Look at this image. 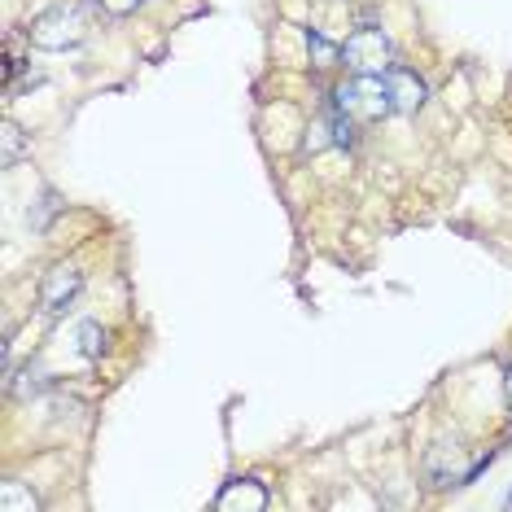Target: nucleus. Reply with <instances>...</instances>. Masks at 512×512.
Wrapping results in <instances>:
<instances>
[{
    "label": "nucleus",
    "instance_id": "nucleus-10",
    "mask_svg": "<svg viewBox=\"0 0 512 512\" xmlns=\"http://www.w3.org/2000/svg\"><path fill=\"white\" fill-rule=\"evenodd\" d=\"M307 53H311V62H316V66H333L337 57H342V49L324 40L320 31H307Z\"/></svg>",
    "mask_w": 512,
    "mask_h": 512
},
{
    "label": "nucleus",
    "instance_id": "nucleus-11",
    "mask_svg": "<svg viewBox=\"0 0 512 512\" xmlns=\"http://www.w3.org/2000/svg\"><path fill=\"white\" fill-rule=\"evenodd\" d=\"M0 508H5V512L27 508V512H31V508H36V495H22L14 482H5V486H0Z\"/></svg>",
    "mask_w": 512,
    "mask_h": 512
},
{
    "label": "nucleus",
    "instance_id": "nucleus-4",
    "mask_svg": "<svg viewBox=\"0 0 512 512\" xmlns=\"http://www.w3.org/2000/svg\"><path fill=\"white\" fill-rule=\"evenodd\" d=\"M425 473H429V482L434 486H460V482H469V477L477 473V464L464 460L460 442H438V447L429 451V460H425Z\"/></svg>",
    "mask_w": 512,
    "mask_h": 512
},
{
    "label": "nucleus",
    "instance_id": "nucleus-1",
    "mask_svg": "<svg viewBox=\"0 0 512 512\" xmlns=\"http://www.w3.org/2000/svg\"><path fill=\"white\" fill-rule=\"evenodd\" d=\"M88 36V9L84 5H53L31 22V44L36 49H75Z\"/></svg>",
    "mask_w": 512,
    "mask_h": 512
},
{
    "label": "nucleus",
    "instance_id": "nucleus-3",
    "mask_svg": "<svg viewBox=\"0 0 512 512\" xmlns=\"http://www.w3.org/2000/svg\"><path fill=\"white\" fill-rule=\"evenodd\" d=\"M342 57H346V66H351L355 75H386L394 66V49H390L386 31H377V27L351 31L346 44H342Z\"/></svg>",
    "mask_w": 512,
    "mask_h": 512
},
{
    "label": "nucleus",
    "instance_id": "nucleus-13",
    "mask_svg": "<svg viewBox=\"0 0 512 512\" xmlns=\"http://www.w3.org/2000/svg\"><path fill=\"white\" fill-rule=\"evenodd\" d=\"M504 390H508V403H512V368H508V377H504Z\"/></svg>",
    "mask_w": 512,
    "mask_h": 512
},
{
    "label": "nucleus",
    "instance_id": "nucleus-8",
    "mask_svg": "<svg viewBox=\"0 0 512 512\" xmlns=\"http://www.w3.org/2000/svg\"><path fill=\"white\" fill-rule=\"evenodd\" d=\"M0 141H5V149H0V167H18V158L31 154V145H27V136H22L18 123H5V127H0Z\"/></svg>",
    "mask_w": 512,
    "mask_h": 512
},
{
    "label": "nucleus",
    "instance_id": "nucleus-14",
    "mask_svg": "<svg viewBox=\"0 0 512 512\" xmlns=\"http://www.w3.org/2000/svg\"><path fill=\"white\" fill-rule=\"evenodd\" d=\"M508 508H512V495H508Z\"/></svg>",
    "mask_w": 512,
    "mask_h": 512
},
{
    "label": "nucleus",
    "instance_id": "nucleus-5",
    "mask_svg": "<svg viewBox=\"0 0 512 512\" xmlns=\"http://www.w3.org/2000/svg\"><path fill=\"white\" fill-rule=\"evenodd\" d=\"M386 88H390V106L399 114H416L425 106V79L416 71H407V66H390L386 71Z\"/></svg>",
    "mask_w": 512,
    "mask_h": 512
},
{
    "label": "nucleus",
    "instance_id": "nucleus-2",
    "mask_svg": "<svg viewBox=\"0 0 512 512\" xmlns=\"http://www.w3.org/2000/svg\"><path fill=\"white\" fill-rule=\"evenodd\" d=\"M333 106L355 123H377L381 114H390V88L386 75H355L351 84H342L333 92Z\"/></svg>",
    "mask_w": 512,
    "mask_h": 512
},
{
    "label": "nucleus",
    "instance_id": "nucleus-6",
    "mask_svg": "<svg viewBox=\"0 0 512 512\" xmlns=\"http://www.w3.org/2000/svg\"><path fill=\"white\" fill-rule=\"evenodd\" d=\"M79 285H84V276H79V267L71 263H62V267H53L49 276H44V285H40V307L44 311H66V302H71L79 294Z\"/></svg>",
    "mask_w": 512,
    "mask_h": 512
},
{
    "label": "nucleus",
    "instance_id": "nucleus-7",
    "mask_svg": "<svg viewBox=\"0 0 512 512\" xmlns=\"http://www.w3.org/2000/svg\"><path fill=\"white\" fill-rule=\"evenodd\" d=\"M219 508H250V512H263L267 508V491L259 482H232L224 495H219Z\"/></svg>",
    "mask_w": 512,
    "mask_h": 512
},
{
    "label": "nucleus",
    "instance_id": "nucleus-9",
    "mask_svg": "<svg viewBox=\"0 0 512 512\" xmlns=\"http://www.w3.org/2000/svg\"><path fill=\"white\" fill-rule=\"evenodd\" d=\"M101 346H106V329H101L97 320H84V324H79V351H84L88 359H97Z\"/></svg>",
    "mask_w": 512,
    "mask_h": 512
},
{
    "label": "nucleus",
    "instance_id": "nucleus-12",
    "mask_svg": "<svg viewBox=\"0 0 512 512\" xmlns=\"http://www.w3.org/2000/svg\"><path fill=\"white\" fill-rule=\"evenodd\" d=\"M101 9H106V14H114V18H123V14H132L136 5H141V0H97Z\"/></svg>",
    "mask_w": 512,
    "mask_h": 512
}]
</instances>
